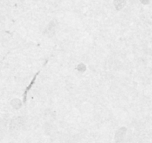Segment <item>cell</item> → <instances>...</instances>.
Listing matches in <instances>:
<instances>
[]
</instances>
